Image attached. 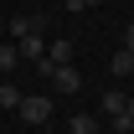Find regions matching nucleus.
I'll return each instance as SVG.
<instances>
[{"label": "nucleus", "mask_w": 134, "mask_h": 134, "mask_svg": "<svg viewBox=\"0 0 134 134\" xmlns=\"http://www.w3.org/2000/svg\"><path fill=\"white\" fill-rule=\"evenodd\" d=\"M47 62H72V41H67V36L47 41Z\"/></svg>", "instance_id": "obj_6"}, {"label": "nucleus", "mask_w": 134, "mask_h": 134, "mask_svg": "<svg viewBox=\"0 0 134 134\" xmlns=\"http://www.w3.org/2000/svg\"><path fill=\"white\" fill-rule=\"evenodd\" d=\"M0 26H5V21H0Z\"/></svg>", "instance_id": "obj_16"}, {"label": "nucleus", "mask_w": 134, "mask_h": 134, "mask_svg": "<svg viewBox=\"0 0 134 134\" xmlns=\"http://www.w3.org/2000/svg\"><path fill=\"white\" fill-rule=\"evenodd\" d=\"M83 5H88V10H93V5H103V0H83Z\"/></svg>", "instance_id": "obj_13"}, {"label": "nucleus", "mask_w": 134, "mask_h": 134, "mask_svg": "<svg viewBox=\"0 0 134 134\" xmlns=\"http://www.w3.org/2000/svg\"><path fill=\"white\" fill-rule=\"evenodd\" d=\"M108 72H114V77H134V52L119 47V52H114V62H108Z\"/></svg>", "instance_id": "obj_5"}, {"label": "nucleus", "mask_w": 134, "mask_h": 134, "mask_svg": "<svg viewBox=\"0 0 134 134\" xmlns=\"http://www.w3.org/2000/svg\"><path fill=\"white\" fill-rule=\"evenodd\" d=\"M124 103H129V98H124L119 88H108V93H103V98H98V108H103V114H108V119H114V114H124Z\"/></svg>", "instance_id": "obj_7"}, {"label": "nucleus", "mask_w": 134, "mask_h": 134, "mask_svg": "<svg viewBox=\"0 0 134 134\" xmlns=\"http://www.w3.org/2000/svg\"><path fill=\"white\" fill-rule=\"evenodd\" d=\"M114 134H134V119H129V108H124V114H114Z\"/></svg>", "instance_id": "obj_11"}, {"label": "nucleus", "mask_w": 134, "mask_h": 134, "mask_svg": "<svg viewBox=\"0 0 134 134\" xmlns=\"http://www.w3.org/2000/svg\"><path fill=\"white\" fill-rule=\"evenodd\" d=\"M21 98H26V93H21L16 83H0V108H10V114H16V108H21Z\"/></svg>", "instance_id": "obj_8"}, {"label": "nucleus", "mask_w": 134, "mask_h": 134, "mask_svg": "<svg viewBox=\"0 0 134 134\" xmlns=\"http://www.w3.org/2000/svg\"><path fill=\"white\" fill-rule=\"evenodd\" d=\"M5 26H10V41H26V36H36L47 21L41 16H16V21H5Z\"/></svg>", "instance_id": "obj_4"}, {"label": "nucleus", "mask_w": 134, "mask_h": 134, "mask_svg": "<svg viewBox=\"0 0 134 134\" xmlns=\"http://www.w3.org/2000/svg\"><path fill=\"white\" fill-rule=\"evenodd\" d=\"M16 114L26 119V124H47V119H52V98H47V93H26Z\"/></svg>", "instance_id": "obj_2"}, {"label": "nucleus", "mask_w": 134, "mask_h": 134, "mask_svg": "<svg viewBox=\"0 0 134 134\" xmlns=\"http://www.w3.org/2000/svg\"><path fill=\"white\" fill-rule=\"evenodd\" d=\"M124 108H129V119H134V98H129V103H124Z\"/></svg>", "instance_id": "obj_14"}, {"label": "nucleus", "mask_w": 134, "mask_h": 134, "mask_svg": "<svg viewBox=\"0 0 134 134\" xmlns=\"http://www.w3.org/2000/svg\"><path fill=\"white\" fill-rule=\"evenodd\" d=\"M16 62H21L16 41H0V72H16Z\"/></svg>", "instance_id": "obj_9"}, {"label": "nucleus", "mask_w": 134, "mask_h": 134, "mask_svg": "<svg viewBox=\"0 0 134 134\" xmlns=\"http://www.w3.org/2000/svg\"><path fill=\"white\" fill-rule=\"evenodd\" d=\"M72 134H98V119L93 114H72Z\"/></svg>", "instance_id": "obj_10"}, {"label": "nucleus", "mask_w": 134, "mask_h": 134, "mask_svg": "<svg viewBox=\"0 0 134 134\" xmlns=\"http://www.w3.org/2000/svg\"><path fill=\"white\" fill-rule=\"evenodd\" d=\"M0 83H5V72H0Z\"/></svg>", "instance_id": "obj_15"}, {"label": "nucleus", "mask_w": 134, "mask_h": 134, "mask_svg": "<svg viewBox=\"0 0 134 134\" xmlns=\"http://www.w3.org/2000/svg\"><path fill=\"white\" fill-rule=\"evenodd\" d=\"M124 52H134V26H129V31H124Z\"/></svg>", "instance_id": "obj_12"}, {"label": "nucleus", "mask_w": 134, "mask_h": 134, "mask_svg": "<svg viewBox=\"0 0 134 134\" xmlns=\"http://www.w3.org/2000/svg\"><path fill=\"white\" fill-rule=\"evenodd\" d=\"M16 52H21V62H47V31H36V36H26V41H16Z\"/></svg>", "instance_id": "obj_3"}, {"label": "nucleus", "mask_w": 134, "mask_h": 134, "mask_svg": "<svg viewBox=\"0 0 134 134\" xmlns=\"http://www.w3.org/2000/svg\"><path fill=\"white\" fill-rule=\"evenodd\" d=\"M41 72L57 83V93H77V88H83V72H77L72 62H41Z\"/></svg>", "instance_id": "obj_1"}]
</instances>
